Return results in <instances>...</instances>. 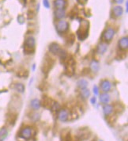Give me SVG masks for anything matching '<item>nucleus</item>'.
<instances>
[{
    "label": "nucleus",
    "mask_w": 128,
    "mask_h": 141,
    "mask_svg": "<svg viewBox=\"0 0 128 141\" xmlns=\"http://www.w3.org/2000/svg\"><path fill=\"white\" fill-rule=\"evenodd\" d=\"M88 32H89V21L84 20L81 21L78 30L77 31L78 39L81 40L86 39V37H88V34H89Z\"/></svg>",
    "instance_id": "obj_1"
},
{
    "label": "nucleus",
    "mask_w": 128,
    "mask_h": 141,
    "mask_svg": "<svg viewBox=\"0 0 128 141\" xmlns=\"http://www.w3.org/2000/svg\"><path fill=\"white\" fill-rule=\"evenodd\" d=\"M49 51L51 52L52 54L56 55V56H59L62 59H65L67 57V54L65 51H63L61 47L55 43H52L49 45V48H48Z\"/></svg>",
    "instance_id": "obj_2"
},
{
    "label": "nucleus",
    "mask_w": 128,
    "mask_h": 141,
    "mask_svg": "<svg viewBox=\"0 0 128 141\" xmlns=\"http://www.w3.org/2000/svg\"><path fill=\"white\" fill-rule=\"evenodd\" d=\"M35 45H36V42H35V39L33 37H28L25 40V52L26 53H32V52L34 51L35 49Z\"/></svg>",
    "instance_id": "obj_3"
},
{
    "label": "nucleus",
    "mask_w": 128,
    "mask_h": 141,
    "mask_svg": "<svg viewBox=\"0 0 128 141\" xmlns=\"http://www.w3.org/2000/svg\"><path fill=\"white\" fill-rule=\"evenodd\" d=\"M54 60H52L51 57H46L44 60V63H43V66H42V70L43 72L45 73V74H48L51 69L52 68L54 65Z\"/></svg>",
    "instance_id": "obj_4"
},
{
    "label": "nucleus",
    "mask_w": 128,
    "mask_h": 141,
    "mask_svg": "<svg viewBox=\"0 0 128 141\" xmlns=\"http://www.w3.org/2000/svg\"><path fill=\"white\" fill-rule=\"evenodd\" d=\"M68 28H69L68 23L64 20H60L56 25V30L59 33L66 32L68 29Z\"/></svg>",
    "instance_id": "obj_5"
},
{
    "label": "nucleus",
    "mask_w": 128,
    "mask_h": 141,
    "mask_svg": "<svg viewBox=\"0 0 128 141\" xmlns=\"http://www.w3.org/2000/svg\"><path fill=\"white\" fill-rule=\"evenodd\" d=\"M20 136L25 139H31L33 136V129L30 127H26L25 128H23L20 133Z\"/></svg>",
    "instance_id": "obj_6"
},
{
    "label": "nucleus",
    "mask_w": 128,
    "mask_h": 141,
    "mask_svg": "<svg viewBox=\"0 0 128 141\" xmlns=\"http://www.w3.org/2000/svg\"><path fill=\"white\" fill-rule=\"evenodd\" d=\"M74 66H75V62L73 59H70L67 60V63L66 64V70L67 72V75H72L74 70Z\"/></svg>",
    "instance_id": "obj_7"
},
{
    "label": "nucleus",
    "mask_w": 128,
    "mask_h": 141,
    "mask_svg": "<svg viewBox=\"0 0 128 141\" xmlns=\"http://www.w3.org/2000/svg\"><path fill=\"white\" fill-rule=\"evenodd\" d=\"M115 35V30L112 28H108L106 29V31L104 33V39L106 40V41H110L112 38L114 37Z\"/></svg>",
    "instance_id": "obj_8"
},
{
    "label": "nucleus",
    "mask_w": 128,
    "mask_h": 141,
    "mask_svg": "<svg viewBox=\"0 0 128 141\" xmlns=\"http://www.w3.org/2000/svg\"><path fill=\"white\" fill-rule=\"evenodd\" d=\"M101 90L104 92V93H107L108 91L111 90V88H112V84L111 83L108 81V80H103L101 82Z\"/></svg>",
    "instance_id": "obj_9"
},
{
    "label": "nucleus",
    "mask_w": 128,
    "mask_h": 141,
    "mask_svg": "<svg viewBox=\"0 0 128 141\" xmlns=\"http://www.w3.org/2000/svg\"><path fill=\"white\" fill-rule=\"evenodd\" d=\"M68 117H69V113H68L67 110L62 109V110L59 111V121L65 122V121H67Z\"/></svg>",
    "instance_id": "obj_10"
},
{
    "label": "nucleus",
    "mask_w": 128,
    "mask_h": 141,
    "mask_svg": "<svg viewBox=\"0 0 128 141\" xmlns=\"http://www.w3.org/2000/svg\"><path fill=\"white\" fill-rule=\"evenodd\" d=\"M112 12L115 17H120L123 14V9L122 7H120V6H116V7H115L113 8Z\"/></svg>",
    "instance_id": "obj_11"
},
{
    "label": "nucleus",
    "mask_w": 128,
    "mask_h": 141,
    "mask_svg": "<svg viewBox=\"0 0 128 141\" xmlns=\"http://www.w3.org/2000/svg\"><path fill=\"white\" fill-rule=\"evenodd\" d=\"M119 48L122 49H126L128 48V38L126 37H123L119 40Z\"/></svg>",
    "instance_id": "obj_12"
},
{
    "label": "nucleus",
    "mask_w": 128,
    "mask_h": 141,
    "mask_svg": "<svg viewBox=\"0 0 128 141\" xmlns=\"http://www.w3.org/2000/svg\"><path fill=\"white\" fill-rule=\"evenodd\" d=\"M54 6L57 10L64 9V7H65V6H66V1L65 0H55Z\"/></svg>",
    "instance_id": "obj_13"
},
{
    "label": "nucleus",
    "mask_w": 128,
    "mask_h": 141,
    "mask_svg": "<svg viewBox=\"0 0 128 141\" xmlns=\"http://www.w3.org/2000/svg\"><path fill=\"white\" fill-rule=\"evenodd\" d=\"M40 105H41V103H40V101L39 99L34 98L31 101V107L35 110L39 109L40 108Z\"/></svg>",
    "instance_id": "obj_14"
},
{
    "label": "nucleus",
    "mask_w": 128,
    "mask_h": 141,
    "mask_svg": "<svg viewBox=\"0 0 128 141\" xmlns=\"http://www.w3.org/2000/svg\"><path fill=\"white\" fill-rule=\"evenodd\" d=\"M65 15H66V14H65V10H64V9H59V10H56L55 11V16L57 19H62L65 17Z\"/></svg>",
    "instance_id": "obj_15"
},
{
    "label": "nucleus",
    "mask_w": 128,
    "mask_h": 141,
    "mask_svg": "<svg viewBox=\"0 0 128 141\" xmlns=\"http://www.w3.org/2000/svg\"><path fill=\"white\" fill-rule=\"evenodd\" d=\"M103 111H104V113L105 114L106 116H108L110 114H112V111H113L112 105H105L103 107Z\"/></svg>",
    "instance_id": "obj_16"
},
{
    "label": "nucleus",
    "mask_w": 128,
    "mask_h": 141,
    "mask_svg": "<svg viewBox=\"0 0 128 141\" xmlns=\"http://www.w3.org/2000/svg\"><path fill=\"white\" fill-rule=\"evenodd\" d=\"M8 136V131L6 128L0 129V141H4Z\"/></svg>",
    "instance_id": "obj_17"
},
{
    "label": "nucleus",
    "mask_w": 128,
    "mask_h": 141,
    "mask_svg": "<svg viewBox=\"0 0 128 141\" xmlns=\"http://www.w3.org/2000/svg\"><path fill=\"white\" fill-rule=\"evenodd\" d=\"M107 49H108V46H107V44H104V43H102V44H100L98 45V47H97V52H98V53L99 54H104V52H105L106 51H107Z\"/></svg>",
    "instance_id": "obj_18"
},
{
    "label": "nucleus",
    "mask_w": 128,
    "mask_h": 141,
    "mask_svg": "<svg viewBox=\"0 0 128 141\" xmlns=\"http://www.w3.org/2000/svg\"><path fill=\"white\" fill-rule=\"evenodd\" d=\"M101 102L103 104H105L107 105L109 102H110V96L108 93H104L101 95Z\"/></svg>",
    "instance_id": "obj_19"
},
{
    "label": "nucleus",
    "mask_w": 128,
    "mask_h": 141,
    "mask_svg": "<svg viewBox=\"0 0 128 141\" xmlns=\"http://www.w3.org/2000/svg\"><path fill=\"white\" fill-rule=\"evenodd\" d=\"M51 98H48V97H44L42 99V104L45 108H48V107H51V105L53 103H51Z\"/></svg>",
    "instance_id": "obj_20"
},
{
    "label": "nucleus",
    "mask_w": 128,
    "mask_h": 141,
    "mask_svg": "<svg viewBox=\"0 0 128 141\" xmlns=\"http://www.w3.org/2000/svg\"><path fill=\"white\" fill-rule=\"evenodd\" d=\"M77 84L80 89H85V88H87V86H88V82H87L85 79H81L78 81Z\"/></svg>",
    "instance_id": "obj_21"
},
{
    "label": "nucleus",
    "mask_w": 128,
    "mask_h": 141,
    "mask_svg": "<svg viewBox=\"0 0 128 141\" xmlns=\"http://www.w3.org/2000/svg\"><path fill=\"white\" fill-rule=\"evenodd\" d=\"M90 69L94 72H97L99 70V63L97 60H92L90 63Z\"/></svg>",
    "instance_id": "obj_22"
},
{
    "label": "nucleus",
    "mask_w": 128,
    "mask_h": 141,
    "mask_svg": "<svg viewBox=\"0 0 128 141\" xmlns=\"http://www.w3.org/2000/svg\"><path fill=\"white\" fill-rule=\"evenodd\" d=\"M14 88H15V90H16L17 92H19V93H24L25 89V86L23 85L22 83H16V84L14 85Z\"/></svg>",
    "instance_id": "obj_23"
},
{
    "label": "nucleus",
    "mask_w": 128,
    "mask_h": 141,
    "mask_svg": "<svg viewBox=\"0 0 128 141\" xmlns=\"http://www.w3.org/2000/svg\"><path fill=\"white\" fill-rule=\"evenodd\" d=\"M81 95L84 98H89V95H90V91H89V90L87 89V88H85V89H81Z\"/></svg>",
    "instance_id": "obj_24"
},
{
    "label": "nucleus",
    "mask_w": 128,
    "mask_h": 141,
    "mask_svg": "<svg viewBox=\"0 0 128 141\" xmlns=\"http://www.w3.org/2000/svg\"><path fill=\"white\" fill-rule=\"evenodd\" d=\"M51 109H52V111L57 112V111H59L60 109V105L58 102H53V104L51 105Z\"/></svg>",
    "instance_id": "obj_25"
},
{
    "label": "nucleus",
    "mask_w": 128,
    "mask_h": 141,
    "mask_svg": "<svg viewBox=\"0 0 128 141\" xmlns=\"http://www.w3.org/2000/svg\"><path fill=\"white\" fill-rule=\"evenodd\" d=\"M43 4H44L45 8H47V9L50 8V3H49L48 0H43Z\"/></svg>",
    "instance_id": "obj_26"
},
{
    "label": "nucleus",
    "mask_w": 128,
    "mask_h": 141,
    "mask_svg": "<svg viewBox=\"0 0 128 141\" xmlns=\"http://www.w3.org/2000/svg\"><path fill=\"white\" fill-rule=\"evenodd\" d=\"M93 93H94V95H97L98 93H99V90H98V87L97 86H93Z\"/></svg>",
    "instance_id": "obj_27"
},
{
    "label": "nucleus",
    "mask_w": 128,
    "mask_h": 141,
    "mask_svg": "<svg viewBox=\"0 0 128 141\" xmlns=\"http://www.w3.org/2000/svg\"><path fill=\"white\" fill-rule=\"evenodd\" d=\"M91 103L92 105H95L97 103V98H96V97H92L91 98Z\"/></svg>",
    "instance_id": "obj_28"
},
{
    "label": "nucleus",
    "mask_w": 128,
    "mask_h": 141,
    "mask_svg": "<svg viewBox=\"0 0 128 141\" xmlns=\"http://www.w3.org/2000/svg\"><path fill=\"white\" fill-rule=\"evenodd\" d=\"M115 1L117 3H119V4H121V3H123V1L124 0H115Z\"/></svg>",
    "instance_id": "obj_29"
},
{
    "label": "nucleus",
    "mask_w": 128,
    "mask_h": 141,
    "mask_svg": "<svg viewBox=\"0 0 128 141\" xmlns=\"http://www.w3.org/2000/svg\"><path fill=\"white\" fill-rule=\"evenodd\" d=\"M78 1L79 2V3H85L87 0H78Z\"/></svg>",
    "instance_id": "obj_30"
},
{
    "label": "nucleus",
    "mask_w": 128,
    "mask_h": 141,
    "mask_svg": "<svg viewBox=\"0 0 128 141\" xmlns=\"http://www.w3.org/2000/svg\"><path fill=\"white\" fill-rule=\"evenodd\" d=\"M126 12L127 13V11H128V2H127V1L126 2Z\"/></svg>",
    "instance_id": "obj_31"
},
{
    "label": "nucleus",
    "mask_w": 128,
    "mask_h": 141,
    "mask_svg": "<svg viewBox=\"0 0 128 141\" xmlns=\"http://www.w3.org/2000/svg\"><path fill=\"white\" fill-rule=\"evenodd\" d=\"M100 141H103V140H100Z\"/></svg>",
    "instance_id": "obj_32"
}]
</instances>
